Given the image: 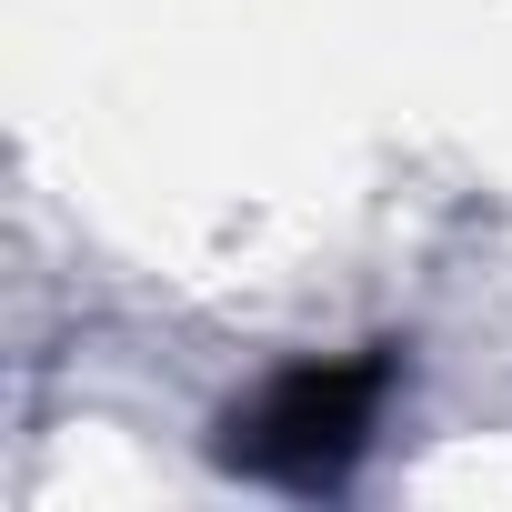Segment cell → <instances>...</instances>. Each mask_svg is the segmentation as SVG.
<instances>
[{
  "label": "cell",
  "instance_id": "cell-1",
  "mask_svg": "<svg viewBox=\"0 0 512 512\" xmlns=\"http://www.w3.org/2000/svg\"><path fill=\"white\" fill-rule=\"evenodd\" d=\"M392 392V352H352V362H292L251 392L221 432V462L251 472V482H282V492H332L362 442H372V412Z\"/></svg>",
  "mask_w": 512,
  "mask_h": 512
}]
</instances>
